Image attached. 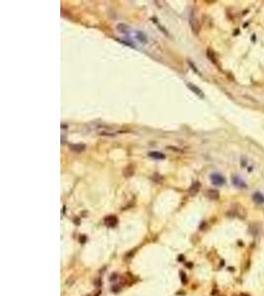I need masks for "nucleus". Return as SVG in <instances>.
<instances>
[{"label": "nucleus", "mask_w": 264, "mask_h": 296, "mask_svg": "<svg viewBox=\"0 0 264 296\" xmlns=\"http://www.w3.org/2000/svg\"><path fill=\"white\" fill-rule=\"evenodd\" d=\"M189 23H190V26H191V29H192V32L195 35H198L199 34V31H200V23L198 21V18L195 16V14L192 13L190 16V20H189Z\"/></svg>", "instance_id": "obj_1"}, {"label": "nucleus", "mask_w": 264, "mask_h": 296, "mask_svg": "<svg viewBox=\"0 0 264 296\" xmlns=\"http://www.w3.org/2000/svg\"><path fill=\"white\" fill-rule=\"evenodd\" d=\"M210 179H211L212 184L215 186H223L226 184V179L224 178V176H222L219 173H214L210 176Z\"/></svg>", "instance_id": "obj_2"}, {"label": "nucleus", "mask_w": 264, "mask_h": 296, "mask_svg": "<svg viewBox=\"0 0 264 296\" xmlns=\"http://www.w3.org/2000/svg\"><path fill=\"white\" fill-rule=\"evenodd\" d=\"M104 223L106 224V226H108V227H114V226L117 225L118 219L115 215H109V216L105 217Z\"/></svg>", "instance_id": "obj_3"}, {"label": "nucleus", "mask_w": 264, "mask_h": 296, "mask_svg": "<svg viewBox=\"0 0 264 296\" xmlns=\"http://www.w3.org/2000/svg\"><path fill=\"white\" fill-rule=\"evenodd\" d=\"M85 144H82V143H76V144H70V149L71 151H73L75 153H81L85 150Z\"/></svg>", "instance_id": "obj_4"}, {"label": "nucleus", "mask_w": 264, "mask_h": 296, "mask_svg": "<svg viewBox=\"0 0 264 296\" xmlns=\"http://www.w3.org/2000/svg\"><path fill=\"white\" fill-rule=\"evenodd\" d=\"M231 181H232V184H234V186H237V187H238V188H246L247 187L246 184L244 183V181L240 177H238V176H234L232 179H231Z\"/></svg>", "instance_id": "obj_5"}, {"label": "nucleus", "mask_w": 264, "mask_h": 296, "mask_svg": "<svg viewBox=\"0 0 264 296\" xmlns=\"http://www.w3.org/2000/svg\"><path fill=\"white\" fill-rule=\"evenodd\" d=\"M187 87L189 88V89L192 91L193 93L196 94L197 96H199L200 98H204V93L202 92V90H201L200 88H198L197 86H195V85L192 84V83H188L187 84Z\"/></svg>", "instance_id": "obj_6"}, {"label": "nucleus", "mask_w": 264, "mask_h": 296, "mask_svg": "<svg viewBox=\"0 0 264 296\" xmlns=\"http://www.w3.org/2000/svg\"><path fill=\"white\" fill-rule=\"evenodd\" d=\"M134 173H135V167L133 165H129L124 169L123 174L126 178H129V177H132V176L134 175Z\"/></svg>", "instance_id": "obj_7"}, {"label": "nucleus", "mask_w": 264, "mask_h": 296, "mask_svg": "<svg viewBox=\"0 0 264 296\" xmlns=\"http://www.w3.org/2000/svg\"><path fill=\"white\" fill-rule=\"evenodd\" d=\"M149 157L155 159V160H163L165 159V155L161 152H158V151H152V152H149Z\"/></svg>", "instance_id": "obj_8"}, {"label": "nucleus", "mask_w": 264, "mask_h": 296, "mask_svg": "<svg viewBox=\"0 0 264 296\" xmlns=\"http://www.w3.org/2000/svg\"><path fill=\"white\" fill-rule=\"evenodd\" d=\"M253 200L255 201L256 203L262 204V203H264V196L261 193H259V191L254 193L253 194Z\"/></svg>", "instance_id": "obj_9"}, {"label": "nucleus", "mask_w": 264, "mask_h": 296, "mask_svg": "<svg viewBox=\"0 0 264 296\" xmlns=\"http://www.w3.org/2000/svg\"><path fill=\"white\" fill-rule=\"evenodd\" d=\"M207 197L211 200H218L220 194H219V191H216V190H209L207 191Z\"/></svg>", "instance_id": "obj_10"}, {"label": "nucleus", "mask_w": 264, "mask_h": 296, "mask_svg": "<svg viewBox=\"0 0 264 296\" xmlns=\"http://www.w3.org/2000/svg\"><path fill=\"white\" fill-rule=\"evenodd\" d=\"M136 38L140 40L141 43H147V37L146 36V34H143V32H137Z\"/></svg>", "instance_id": "obj_11"}, {"label": "nucleus", "mask_w": 264, "mask_h": 296, "mask_svg": "<svg viewBox=\"0 0 264 296\" xmlns=\"http://www.w3.org/2000/svg\"><path fill=\"white\" fill-rule=\"evenodd\" d=\"M207 56L210 58V60L214 63H217V59H216V56H215V52H213L211 49H208L207 50Z\"/></svg>", "instance_id": "obj_12"}, {"label": "nucleus", "mask_w": 264, "mask_h": 296, "mask_svg": "<svg viewBox=\"0 0 264 296\" xmlns=\"http://www.w3.org/2000/svg\"><path fill=\"white\" fill-rule=\"evenodd\" d=\"M200 183H195V184L191 187V188L189 190L190 193H192V194H195L197 193L198 191H199V188H200Z\"/></svg>", "instance_id": "obj_13"}, {"label": "nucleus", "mask_w": 264, "mask_h": 296, "mask_svg": "<svg viewBox=\"0 0 264 296\" xmlns=\"http://www.w3.org/2000/svg\"><path fill=\"white\" fill-rule=\"evenodd\" d=\"M118 30L122 33H127L129 31V27L125 24H120L118 25Z\"/></svg>", "instance_id": "obj_14"}]
</instances>
